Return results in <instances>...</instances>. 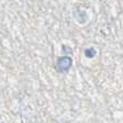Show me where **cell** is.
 I'll return each mask as SVG.
<instances>
[{
	"label": "cell",
	"mask_w": 123,
	"mask_h": 123,
	"mask_svg": "<svg viewBox=\"0 0 123 123\" xmlns=\"http://www.w3.org/2000/svg\"><path fill=\"white\" fill-rule=\"evenodd\" d=\"M72 65V58L70 56H62L57 60V63H56V68L60 72H67L68 70L71 68Z\"/></svg>",
	"instance_id": "6da1fadb"
},
{
	"label": "cell",
	"mask_w": 123,
	"mask_h": 123,
	"mask_svg": "<svg viewBox=\"0 0 123 123\" xmlns=\"http://www.w3.org/2000/svg\"><path fill=\"white\" fill-rule=\"evenodd\" d=\"M84 55L86 56L87 58H92L96 55V51L94 48H86L84 50Z\"/></svg>",
	"instance_id": "7a4b0ae2"
},
{
	"label": "cell",
	"mask_w": 123,
	"mask_h": 123,
	"mask_svg": "<svg viewBox=\"0 0 123 123\" xmlns=\"http://www.w3.org/2000/svg\"><path fill=\"white\" fill-rule=\"evenodd\" d=\"M62 50H63V53L65 54V56H70L72 54V50L69 47H67V45H63Z\"/></svg>",
	"instance_id": "3957f363"
}]
</instances>
